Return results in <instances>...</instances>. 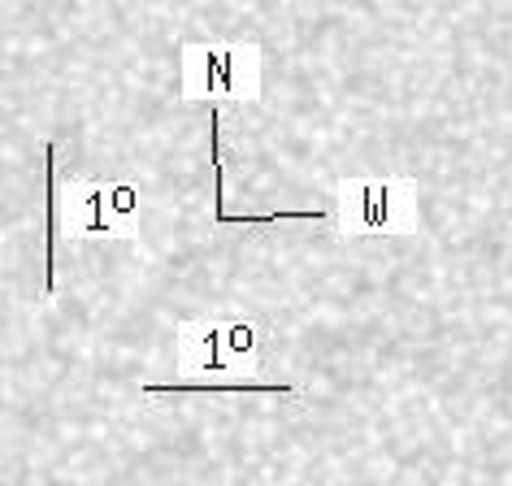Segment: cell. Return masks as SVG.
Masks as SVG:
<instances>
[{
  "instance_id": "obj_1",
  "label": "cell",
  "mask_w": 512,
  "mask_h": 486,
  "mask_svg": "<svg viewBox=\"0 0 512 486\" xmlns=\"http://www.w3.org/2000/svg\"><path fill=\"white\" fill-rule=\"evenodd\" d=\"M265 339H270V330L248 313L191 317L178 326L183 382H256Z\"/></svg>"
},
{
  "instance_id": "obj_2",
  "label": "cell",
  "mask_w": 512,
  "mask_h": 486,
  "mask_svg": "<svg viewBox=\"0 0 512 486\" xmlns=\"http://www.w3.org/2000/svg\"><path fill=\"white\" fill-rule=\"evenodd\" d=\"M335 226L343 235H417V183L404 174L348 178Z\"/></svg>"
},
{
  "instance_id": "obj_3",
  "label": "cell",
  "mask_w": 512,
  "mask_h": 486,
  "mask_svg": "<svg viewBox=\"0 0 512 486\" xmlns=\"http://www.w3.org/2000/svg\"><path fill=\"white\" fill-rule=\"evenodd\" d=\"M183 96L252 105L261 96V48L256 44H183Z\"/></svg>"
},
{
  "instance_id": "obj_4",
  "label": "cell",
  "mask_w": 512,
  "mask_h": 486,
  "mask_svg": "<svg viewBox=\"0 0 512 486\" xmlns=\"http://www.w3.org/2000/svg\"><path fill=\"white\" fill-rule=\"evenodd\" d=\"M66 230L83 239L139 243V183L131 178H74L66 187Z\"/></svg>"
},
{
  "instance_id": "obj_5",
  "label": "cell",
  "mask_w": 512,
  "mask_h": 486,
  "mask_svg": "<svg viewBox=\"0 0 512 486\" xmlns=\"http://www.w3.org/2000/svg\"><path fill=\"white\" fill-rule=\"evenodd\" d=\"M44 178H48V270H44V291H57V243H61V217H66V191H61L57 174V144H44Z\"/></svg>"
}]
</instances>
